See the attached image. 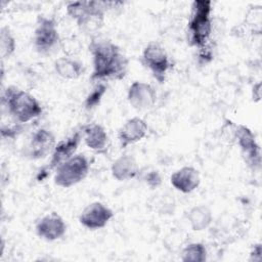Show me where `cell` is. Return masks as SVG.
I'll return each mask as SVG.
<instances>
[{
  "label": "cell",
  "instance_id": "1",
  "mask_svg": "<svg viewBox=\"0 0 262 262\" xmlns=\"http://www.w3.org/2000/svg\"><path fill=\"white\" fill-rule=\"evenodd\" d=\"M93 71L91 80H121L128 72V59L120 47L106 39H92L89 44Z\"/></svg>",
  "mask_w": 262,
  "mask_h": 262
},
{
  "label": "cell",
  "instance_id": "2",
  "mask_svg": "<svg viewBox=\"0 0 262 262\" xmlns=\"http://www.w3.org/2000/svg\"><path fill=\"white\" fill-rule=\"evenodd\" d=\"M2 103L15 123L26 124L42 115V106L35 96L15 87L8 86L2 95Z\"/></svg>",
  "mask_w": 262,
  "mask_h": 262
},
{
  "label": "cell",
  "instance_id": "3",
  "mask_svg": "<svg viewBox=\"0 0 262 262\" xmlns=\"http://www.w3.org/2000/svg\"><path fill=\"white\" fill-rule=\"evenodd\" d=\"M110 6L111 2L105 1H72L66 9L82 31L92 33L103 26L104 14Z\"/></svg>",
  "mask_w": 262,
  "mask_h": 262
},
{
  "label": "cell",
  "instance_id": "4",
  "mask_svg": "<svg viewBox=\"0 0 262 262\" xmlns=\"http://www.w3.org/2000/svg\"><path fill=\"white\" fill-rule=\"evenodd\" d=\"M212 2L195 0L191 4L190 17L187 24V43L203 49L212 33Z\"/></svg>",
  "mask_w": 262,
  "mask_h": 262
},
{
  "label": "cell",
  "instance_id": "5",
  "mask_svg": "<svg viewBox=\"0 0 262 262\" xmlns=\"http://www.w3.org/2000/svg\"><path fill=\"white\" fill-rule=\"evenodd\" d=\"M33 43L36 51L42 55H51L58 51L61 40L56 21L47 16H39L34 30Z\"/></svg>",
  "mask_w": 262,
  "mask_h": 262
},
{
  "label": "cell",
  "instance_id": "6",
  "mask_svg": "<svg viewBox=\"0 0 262 262\" xmlns=\"http://www.w3.org/2000/svg\"><path fill=\"white\" fill-rule=\"evenodd\" d=\"M89 169V161L83 154L74 155L55 169L54 183L59 187L70 188L83 181L87 177Z\"/></svg>",
  "mask_w": 262,
  "mask_h": 262
},
{
  "label": "cell",
  "instance_id": "7",
  "mask_svg": "<svg viewBox=\"0 0 262 262\" xmlns=\"http://www.w3.org/2000/svg\"><path fill=\"white\" fill-rule=\"evenodd\" d=\"M141 62L159 83L165 82L171 69V61L166 49L161 44L156 42L147 44L142 51Z\"/></svg>",
  "mask_w": 262,
  "mask_h": 262
},
{
  "label": "cell",
  "instance_id": "8",
  "mask_svg": "<svg viewBox=\"0 0 262 262\" xmlns=\"http://www.w3.org/2000/svg\"><path fill=\"white\" fill-rule=\"evenodd\" d=\"M235 137L243 158L249 167L257 169L261 164L260 146L253 132L245 125H238L235 129Z\"/></svg>",
  "mask_w": 262,
  "mask_h": 262
},
{
  "label": "cell",
  "instance_id": "9",
  "mask_svg": "<svg viewBox=\"0 0 262 262\" xmlns=\"http://www.w3.org/2000/svg\"><path fill=\"white\" fill-rule=\"evenodd\" d=\"M114 217L111 208L101 202H93L86 206L79 216V222L90 230L103 228Z\"/></svg>",
  "mask_w": 262,
  "mask_h": 262
},
{
  "label": "cell",
  "instance_id": "10",
  "mask_svg": "<svg viewBox=\"0 0 262 262\" xmlns=\"http://www.w3.org/2000/svg\"><path fill=\"white\" fill-rule=\"evenodd\" d=\"M127 99L133 108L137 111H146L155 105L157 101V92L150 84L142 81H135L128 88Z\"/></svg>",
  "mask_w": 262,
  "mask_h": 262
},
{
  "label": "cell",
  "instance_id": "11",
  "mask_svg": "<svg viewBox=\"0 0 262 262\" xmlns=\"http://www.w3.org/2000/svg\"><path fill=\"white\" fill-rule=\"evenodd\" d=\"M55 137L47 129L40 128L36 130L27 145L26 155L32 160H40L52 154L55 147Z\"/></svg>",
  "mask_w": 262,
  "mask_h": 262
},
{
  "label": "cell",
  "instance_id": "12",
  "mask_svg": "<svg viewBox=\"0 0 262 262\" xmlns=\"http://www.w3.org/2000/svg\"><path fill=\"white\" fill-rule=\"evenodd\" d=\"M35 230L40 238L47 242H54L66 234L67 224L60 215L51 212L38 220Z\"/></svg>",
  "mask_w": 262,
  "mask_h": 262
},
{
  "label": "cell",
  "instance_id": "13",
  "mask_svg": "<svg viewBox=\"0 0 262 262\" xmlns=\"http://www.w3.org/2000/svg\"><path fill=\"white\" fill-rule=\"evenodd\" d=\"M146 133L147 124L143 119L139 117L128 119L118 131V139L121 148H126L128 145L140 141L145 137Z\"/></svg>",
  "mask_w": 262,
  "mask_h": 262
},
{
  "label": "cell",
  "instance_id": "14",
  "mask_svg": "<svg viewBox=\"0 0 262 262\" xmlns=\"http://www.w3.org/2000/svg\"><path fill=\"white\" fill-rule=\"evenodd\" d=\"M82 130L81 131H75L67 138L60 140L55 145L52 154L51 159L49 162V169H56L61 163L72 158L74 155H76V151L78 149V146L80 144L81 138H82Z\"/></svg>",
  "mask_w": 262,
  "mask_h": 262
},
{
  "label": "cell",
  "instance_id": "15",
  "mask_svg": "<svg viewBox=\"0 0 262 262\" xmlns=\"http://www.w3.org/2000/svg\"><path fill=\"white\" fill-rule=\"evenodd\" d=\"M170 183L176 190L182 193H190L201 183L200 172L191 166H184L171 175Z\"/></svg>",
  "mask_w": 262,
  "mask_h": 262
},
{
  "label": "cell",
  "instance_id": "16",
  "mask_svg": "<svg viewBox=\"0 0 262 262\" xmlns=\"http://www.w3.org/2000/svg\"><path fill=\"white\" fill-rule=\"evenodd\" d=\"M82 136L84 142L90 149L102 154L106 150L108 144V136L105 129L96 123H91L83 127Z\"/></svg>",
  "mask_w": 262,
  "mask_h": 262
},
{
  "label": "cell",
  "instance_id": "17",
  "mask_svg": "<svg viewBox=\"0 0 262 262\" xmlns=\"http://www.w3.org/2000/svg\"><path fill=\"white\" fill-rule=\"evenodd\" d=\"M139 172L138 164L131 155H122L117 158L112 166L111 173L113 178L118 181H128L137 176Z\"/></svg>",
  "mask_w": 262,
  "mask_h": 262
},
{
  "label": "cell",
  "instance_id": "18",
  "mask_svg": "<svg viewBox=\"0 0 262 262\" xmlns=\"http://www.w3.org/2000/svg\"><path fill=\"white\" fill-rule=\"evenodd\" d=\"M56 74L66 80H76L84 73L83 64L72 57L62 56L54 61Z\"/></svg>",
  "mask_w": 262,
  "mask_h": 262
},
{
  "label": "cell",
  "instance_id": "19",
  "mask_svg": "<svg viewBox=\"0 0 262 262\" xmlns=\"http://www.w3.org/2000/svg\"><path fill=\"white\" fill-rule=\"evenodd\" d=\"M187 220L193 231H203L212 223L213 215L207 206L196 205L188 211Z\"/></svg>",
  "mask_w": 262,
  "mask_h": 262
},
{
  "label": "cell",
  "instance_id": "20",
  "mask_svg": "<svg viewBox=\"0 0 262 262\" xmlns=\"http://www.w3.org/2000/svg\"><path fill=\"white\" fill-rule=\"evenodd\" d=\"M184 262H204L207 260V249L202 243H190L181 252Z\"/></svg>",
  "mask_w": 262,
  "mask_h": 262
},
{
  "label": "cell",
  "instance_id": "21",
  "mask_svg": "<svg viewBox=\"0 0 262 262\" xmlns=\"http://www.w3.org/2000/svg\"><path fill=\"white\" fill-rule=\"evenodd\" d=\"M16 48L15 38L8 27H2L0 30V49L2 58L10 57Z\"/></svg>",
  "mask_w": 262,
  "mask_h": 262
},
{
  "label": "cell",
  "instance_id": "22",
  "mask_svg": "<svg viewBox=\"0 0 262 262\" xmlns=\"http://www.w3.org/2000/svg\"><path fill=\"white\" fill-rule=\"evenodd\" d=\"M106 92V85L103 82H97L85 98L84 106L86 110H93L98 106Z\"/></svg>",
  "mask_w": 262,
  "mask_h": 262
},
{
  "label": "cell",
  "instance_id": "23",
  "mask_svg": "<svg viewBox=\"0 0 262 262\" xmlns=\"http://www.w3.org/2000/svg\"><path fill=\"white\" fill-rule=\"evenodd\" d=\"M144 180L146 182V184L150 187V188H157L161 185L162 183V177L160 175V173L158 171H150L148 172L145 177Z\"/></svg>",
  "mask_w": 262,
  "mask_h": 262
},
{
  "label": "cell",
  "instance_id": "24",
  "mask_svg": "<svg viewBox=\"0 0 262 262\" xmlns=\"http://www.w3.org/2000/svg\"><path fill=\"white\" fill-rule=\"evenodd\" d=\"M261 244H256V245H254V247H253V250L251 251V253H250V256H251V258H250V260H254V261H259L260 259H261Z\"/></svg>",
  "mask_w": 262,
  "mask_h": 262
}]
</instances>
